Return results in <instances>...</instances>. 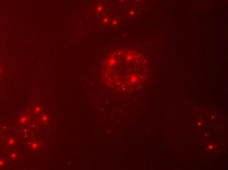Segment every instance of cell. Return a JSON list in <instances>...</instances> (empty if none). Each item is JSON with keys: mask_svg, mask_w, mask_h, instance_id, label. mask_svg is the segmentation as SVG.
<instances>
[]
</instances>
